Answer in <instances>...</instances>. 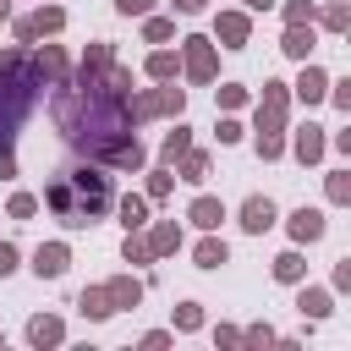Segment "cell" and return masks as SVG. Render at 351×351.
<instances>
[{
  "instance_id": "obj_1",
  "label": "cell",
  "mask_w": 351,
  "mask_h": 351,
  "mask_svg": "<svg viewBox=\"0 0 351 351\" xmlns=\"http://www.w3.org/2000/svg\"><path fill=\"white\" fill-rule=\"evenodd\" d=\"M33 77H38V71H27V66L16 60V77H11V82H0V143H11V132H16V126H22V115L33 110V93H38V88H33Z\"/></svg>"
},
{
  "instance_id": "obj_2",
  "label": "cell",
  "mask_w": 351,
  "mask_h": 351,
  "mask_svg": "<svg viewBox=\"0 0 351 351\" xmlns=\"http://www.w3.org/2000/svg\"><path fill=\"white\" fill-rule=\"evenodd\" d=\"M280 126H285V82H269L258 104V132H280Z\"/></svg>"
},
{
  "instance_id": "obj_3",
  "label": "cell",
  "mask_w": 351,
  "mask_h": 351,
  "mask_svg": "<svg viewBox=\"0 0 351 351\" xmlns=\"http://www.w3.org/2000/svg\"><path fill=\"white\" fill-rule=\"evenodd\" d=\"M186 71H192V82L214 77V44L208 38H186Z\"/></svg>"
},
{
  "instance_id": "obj_4",
  "label": "cell",
  "mask_w": 351,
  "mask_h": 351,
  "mask_svg": "<svg viewBox=\"0 0 351 351\" xmlns=\"http://www.w3.org/2000/svg\"><path fill=\"white\" fill-rule=\"evenodd\" d=\"M241 225H247L252 236H263V230L274 225V203H269V197H247V203H241Z\"/></svg>"
},
{
  "instance_id": "obj_5",
  "label": "cell",
  "mask_w": 351,
  "mask_h": 351,
  "mask_svg": "<svg viewBox=\"0 0 351 351\" xmlns=\"http://www.w3.org/2000/svg\"><path fill=\"white\" fill-rule=\"evenodd\" d=\"M296 159L302 165H318L324 159V126H302L296 132Z\"/></svg>"
},
{
  "instance_id": "obj_6",
  "label": "cell",
  "mask_w": 351,
  "mask_h": 351,
  "mask_svg": "<svg viewBox=\"0 0 351 351\" xmlns=\"http://www.w3.org/2000/svg\"><path fill=\"white\" fill-rule=\"evenodd\" d=\"M291 236H296V241H318V236H324V214H318V208H296V214H291Z\"/></svg>"
},
{
  "instance_id": "obj_7",
  "label": "cell",
  "mask_w": 351,
  "mask_h": 351,
  "mask_svg": "<svg viewBox=\"0 0 351 351\" xmlns=\"http://www.w3.org/2000/svg\"><path fill=\"white\" fill-rule=\"evenodd\" d=\"M33 269H38V280H55V274L66 269V247H60V241L38 247V252H33Z\"/></svg>"
},
{
  "instance_id": "obj_8",
  "label": "cell",
  "mask_w": 351,
  "mask_h": 351,
  "mask_svg": "<svg viewBox=\"0 0 351 351\" xmlns=\"http://www.w3.org/2000/svg\"><path fill=\"white\" fill-rule=\"evenodd\" d=\"M219 38H225L230 49H241V44H247V16H241V11H219Z\"/></svg>"
},
{
  "instance_id": "obj_9",
  "label": "cell",
  "mask_w": 351,
  "mask_h": 351,
  "mask_svg": "<svg viewBox=\"0 0 351 351\" xmlns=\"http://www.w3.org/2000/svg\"><path fill=\"white\" fill-rule=\"evenodd\" d=\"M280 49H285V55H296V60H307V49H313V27L291 22V27H285V38H280Z\"/></svg>"
},
{
  "instance_id": "obj_10",
  "label": "cell",
  "mask_w": 351,
  "mask_h": 351,
  "mask_svg": "<svg viewBox=\"0 0 351 351\" xmlns=\"http://www.w3.org/2000/svg\"><path fill=\"white\" fill-rule=\"evenodd\" d=\"M296 93H302V99H307V104H318V99H324V93H329V77H324V71H318V66H307V71H302V77H296Z\"/></svg>"
},
{
  "instance_id": "obj_11",
  "label": "cell",
  "mask_w": 351,
  "mask_h": 351,
  "mask_svg": "<svg viewBox=\"0 0 351 351\" xmlns=\"http://www.w3.org/2000/svg\"><path fill=\"white\" fill-rule=\"evenodd\" d=\"M104 296H110V307H137V296H143V285L121 274V280H110V285H104Z\"/></svg>"
},
{
  "instance_id": "obj_12",
  "label": "cell",
  "mask_w": 351,
  "mask_h": 351,
  "mask_svg": "<svg viewBox=\"0 0 351 351\" xmlns=\"http://www.w3.org/2000/svg\"><path fill=\"white\" fill-rule=\"evenodd\" d=\"M225 219V203H214V197H197L192 203V225H203V230H214Z\"/></svg>"
},
{
  "instance_id": "obj_13",
  "label": "cell",
  "mask_w": 351,
  "mask_h": 351,
  "mask_svg": "<svg viewBox=\"0 0 351 351\" xmlns=\"http://www.w3.org/2000/svg\"><path fill=\"white\" fill-rule=\"evenodd\" d=\"M121 225H126V230H143V225H148V203H143V197H121Z\"/></svg>"
},
{
  "instance_id": "obj_14",
  "label": "cell",
  "mask_w": 351,
  "mask_h": 351,
  "mask_svg": "<svg viewBox=\"0 0 351 351\" xmlns=\"http://www.w3.org/2000/svg\"><path fill=\"white\" fill-rule=\"evenodd\" d=\"M176 247H181V230H176V225H154L148 252H159V258H165V252H176Z\"/></svg>"
},
{
  "instance_id": "obj_15",
  "label": "cell",
  "mask_w": 351,
  "mask_h": 351,
  "mask_svg": "<svg viewBox=\"0 0 351 351\" xmlns=\"http://www.w3.org/2000/svg\"><path fill=\"white\" fill-rule=\"evenodd\" d=\"M27 340H33V346H55V340H60V318H33V324H27Z\"/></svg>"
},
{
  "instance_id": "obj_16",
  "label": "cell",
  "mask_w": 351,
  "mask_h": 351,
  "mask_svg": "<svg viewBox=\"0 0 351 351\" xmlns=\"http://www.w3.org/2000/svg\"><path fill=\"white\" fill-rule=\"evenodd\" d=\"M27 27H33V38H38V33H60V27H66V11H55V5H44V11H38V16L27 22Z\"/></svg>"
},
{
  "instance_id": "obj_17",
  "label": "cell",
  "mask_w": 351,
  "mask_h": 351,
  "mask_svg": "<svg viewBox=\"0 0 351 351\" xmlns=\"http://www.w3.org/2000/svg\"><path fill=\"white\" fill-rule=\"evenodd\" d=\"M33 71H38V77H66V55H60V49L49 44V49H44V55L33 60Z\"/></svg>"
},
{
  "instance_id": "obj_18",
  "label": "cell",
  "mask_w": 351,
  "mask_h": 351,
  "mask_svg": "<svg viewBox=\"0 0 351 351\" xmlns=\"http://www.w3.org/2000/svg\"><path fill=\"white\" fill-rule=\"evenodd\" d=\"M225 258H230V252H225V241H214V236H208V241H197V269H219Z\"/></svg>"
},
{
  "instance_id": "obj_19",
  "label": "cell",
  "mask_w": 351,
  "mask_h": 351,
  "mask_svg": "<svg viewBox=\"0 0 351 351\" xmlns=\"http://www.w3.org/2000/svg\"><path fill=\"white\" fill-rule=\"evenodd\" d=\"M302 269H307L302 252H280V258H274V280H302Z\"/></svg>"
},
{
  "instance_id": "obj_20",
  "label": "cell",
  "mask_w": 351,
  "mask_h": 351,
  "mask_svg": "<svg viewBox=\"0 0 351 351\" xmlns=\"http://www.w3.org/2000/svg\"><path fill=\"white\" fill-rule=\"evenodd\" d=\"M82 313H88V318H110V313H115L110 296H104V285H99V291H82Z\"/></svg>"
},
{
  "instance_id": "obj_21",
  "label": "cell",
  "mask_w": 351,
  "mask_h": 351,
  "mask_svg": "<svg viewBox=\"0 0 351 351\" xmlns=\"http://www.w3.org/2000/svg\"><path fill=\"white\" fill-rule=\"evenodd\" d=\"M296 307H302L307 318H324V313H329V291H302V296H296Z\"/></svg>"
},
{
  "instance_id": "obj_22",
  "label": "cell",
  "mask_w": 351,
  "mask_h": 351,
  "mask_svg": "<svg viewBox=\"0 0 351 351\" xmlns=\"http://www.w3.org/2000/svg\"><path fill=\"white\" fill-rule=\"evenodd\" d=\"M186 148H192V137H186V126H176V132H170V137H165V148H159V154H165V159H170V165H176V159H181V154H186Z\"/></svg>"
},
{
  "instance_id": "obj_23",
  "label": "cell",
  "mask_w": 351,
  "mask_h": 351,
  "mask_svg": "<svg viewBox=\"0 0 351 351\" xmlns=\"http://www.w3.org/2000/svg\"><path fill=\"white\" fill-rule=\"evenodd\" d=\"M181 181H208V154H186V165H181Z\"/></svg>"
},
{
  "instance_id": "obj_24",
  "label": "cell",
  "mask_w": 351,
  "mask_h": 351,
  "mask_svg": "<svg viewBox=\"0 0 351 351\" xmlns=\"http://www.w3.org/2000/svg\"><path fill=\"white\" fill-rule=\"evenodd\" d=\"M258 154H263V159H280V154H285L280 132H258Z\"/></svg>"
},
{
  "instance_id": "obj_25",
  "label": "cell",
  "mask_w": 351,
  "mask_h": 351,
  "mask_svg": "<svg viewBox=\"0 0 351 351\" xmlns=\"http://www.w3.org/2000/svg\"><path fill=\"white\" fill-rule=\"evenodd\" d=\"M346 197H351V176L335 170V176H329V203H346Z\"/></svg>"
},
{
  "instance_id": "obj_26",
  "label": "cell",
  "mask_w": 351,
  "mask_h": 351,
  "mask_svg": "<svg viewBox=\"0 0 351 351\" xmlns=\"http://www.w3.org/2000/svg\"><path fill=\"white\" fill-rule=\"evenodd\" d=\"M148 71H154V77H176V55H170V49H159V55L148 60Z\"/></svg>"
},
{
  "instance_id": "obj_27",
  "label": "cell",
  "mask_w": 351,
  "mask_h": 351,
  "mask_svg": "<svg viewBox=\"0 0 351 351\" xmlns=\"http://www.w3.org/2000/svg\"><path fill=\"white\" fill-rule=\"evenodd\" d=\"M285 22H313V0H291L285 5Z\"/></svg>"
},
{
  "instance_id": "obj_28",
  "label": "cell",
  "mask_w": 351,
  "mask_h": 351,
  "mask_svg": "<svg viewBox=\"0 0 351 351\" xmlns=\"http://www.w3.org/2000/svg\"><path fill=\"white\" fill-rule=\"evenodd\" d=\"M219 104H225V110H236V104H247V88H236V82H225V88H219Z\"/></svg>"
},
{
  "instance_id": "obj_29",
  "label": "cell",
  "mask_w": 351,
  "mask_h": 351,
  "mask_svg": "<svg viewBox=\"0 0 351 351\" xmlns=\"http://www.w3.org/2000/svg\"><path fill=\"white\" fill-rule=\"evenodd\" d=\"M143 258H154V252H148V241H137V236H126V263H143Z\"/></svg>"
},
{
  "instance_id": "obj_30",
  "label": "cell",
  "mask_w": 351,
  "mask_h": 351,
  "mask_svg": "<svg viewBox=\"0 0 351 351\" xmlns=\"http://www.w3.org/2000/svg\"><path fill=\"white\" fill-rule=\"evenodd\" d=\"M176 324H181V329H197V324H203V313H197V302H186V307L176 313Z\"/></svg>"
},
{
  "instance_id": "obj_31",
  "label": "cell",
  "mask_w": 351,
  "mask_h": 351,
  "mask_svg": "<svg viewBox=\"0 0 351 351\" xmlns=\"http://www.w3.org/2000/svg\"><path fill=\"white\" fill-rule=\"evenodd\" d=\"M318 22H324V27H335V33H340V27H346V5H329V11H324V16H318Z\"/></svg>"
},
{
  "instance_id": "obj_32",
  "label": "cell",
  "mask_w": 351,
  "mask_h": 351,
  "mask_svg": "<svg viewBox=\"0 0 351 351\" xmlns=\"http://www.w3.org/2000/svg\"><path fill=\"white\" fill-rule=\"evenodd\" d=\"M170 33H176V27H170V22H165V16H154V22H148V38H154V44H165V38H170Z\"/></svg>"
},
{
  "instance_id": "obj_33",
  "label": "cell",
  "mask_w": 351,
  "mask_h": 351,
  "mask_svg": "<svg viewBox=\"0 0 351 351\" xmlns=\"http://www.w3.org/2000/svg\"><path fill=\"white\" fill-rule=\"evenodd\" d=\"M33 208H38V203H33V197H27V192H16V197H11V214H16V219H27V214H33Z\"/></svg>"
},
{
  "instance_id": "obj_34",
  "label": "cell",
  "mask_w": 351,
  "mask_h": 351,
  "mask_svg": "<svg viewBox=\"0 0 351 351\" xmlns=\"http://www.w3.org/2000/svg\"><path fill=\"white\" fill-rule=\"evenodd\" d=\"M11 269H16V247H11V241H0V274H11Z\"/></svg>"
},
{
  "instance_id": "obj_35",
  "label": "cell",
  "mask_w": 351,
  "mask_h": 351,
  "mask_svg": "<svg viewBox=\"0 0 351 351\" xmlns=\"http://www.w3.org/2000/svg\"><path fill=\"white\" fill-rule=\"evenodd\" d=\"M115 5H121L126 16H143V11H148V0H115Z\"/></svg>"
},
{
  "instance_id": "obj_36",
  "label": "cell",
  "mask_w": 351,
  "mask_h": 351,
  "mask_svg": "<svg viewBox=\"0 0 351 351\" xmlns=\"http://www.w3.org/2000/svg\"><path fill=\"white\" fill-rule=\"evenodd\" d=\"M203 5H208V0H176V11H186V16H192V11H203Z\"/></svg>"
},
{
  "instance_id": "obj_37",
  "label": "cell",
  "mask_w": 351,
  "mask_h": 351,
  "mask_svg": "<svg viewBox=\"0 0 351 351\" xmlns=\"http://www.w3.org/2000/svg\"><path fill=\"white\" fill-rule=\"evenodd\" d=\"M0 71H16V55H5V49H0Z\"/></svg>"
},
{
  "instance_id": "obj_38",
  "label": "cell",
  "mask_w": 351,
  "mask_h": 351,
  "mask_svg": "<svg viewBox=\"0 0 351 351\" xmlns=\"http://www.w3.org/2000/svg\"><path fill=\"white\" fill-rule=\"evenodd\" d=\"M247 5H252V11H269V5H274V0H247Z\"/></svg>"
},
{
  "instance_id": "obj_39",
  "label": "cell",
  "mask_w": 351,
  "mask_h": 351,
  "mask_svg": "<svg viewBox=\"0 0 351 351\" xmlns=\"http://www.w3.org/2000/svg\"><path fill=\"white\" fill-rule=\"evenodd\" d=\"M5 11H11V5H5V0H0V22H5Z\"/></svg>"
}]
</instances>
